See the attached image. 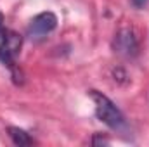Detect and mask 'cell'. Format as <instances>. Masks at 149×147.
<instances>
[{"label": "cell", "instance_id": "7a4b0ae2", "mask_svg": "<svg viewBox=\"0 0 149 147\" xmlns=\"http://www.w3.org/2000/svg\"><path fill=\"white\" fill-rule=\"evenodd\" d=\"M57 28V16L50 10L47 12H40L37 14L28 26V37L31 38L33 42H40L47 35H50L54 30Z\"/></svg>", "mask_w": 149, "mask_h": 147}, {"label": "cell", "instance_id": "6da1fadb", "mask_svg": "<svg viewBox=\"0 0 149 147\" xmlns=\"http://www.w3.org/2000/svg\"><path fill=\"white\" fill-rule=\"evenodd\" d=\"M90 95L95 102V116L104 125H108L113 130H123L127 126V119H125L123 112L116 107V104L109 97H106L104 94H101L97 90H92Z\"/></svg>", "mask_w": 149, "mask_h": 147}, {"label": "cell", "instance_id": "52a82bcc", "mask_svg": "<svg viewBox=\"0 0 149 147\" xmlns=\"http://www.w3.org/2000/svg\"><path fill=\"white\" fill-rule=\"evenodd\" d=\"M132 2H134V5H135V7H142L148 0H132Z\"/></svg>", "mask_w": 149, "mask_h": 147}, {"label": "cell", "instance_id": "8992f818", "mask_svg": "<svg viewBox=\"0 0 149 147\" xmlns=\"http://www.w3.org/2000/svg\"><path fill=\"white\" fill-rule=\"evenodd\" d=\"M3 31H5V28H3V16H2V12H0V37L3 35Z\"/></svg>", "mask_w": 149, "mask_h": 147}, {"label": "cell", "instance_id": "277c9868", "mask_svg": "<svg viewBox=\"0 0 149 147\" xmlns=\"http://www.w3.org/2000/svg\"><path fill=\"white\" fill-rule=\"evenodd\" d=\"M114 50L123 55V57H135L139 54V43L137 38L134 35L132 30H120L114 37V43H113Z\"/></svg>", "mask_w": 149, "mask_h": 147}, {"label": "cell", "instance_id": "5b68a950", "mask_svg": "<svg viewBox=\"0 0 149 147\" xmlns=\"http://www.w3.org/2000/svg\"><path fill=\"white\" fill-rule=\"evenodd\" d=\"M7 132H9V137H10V140H12V144H16V146L23 147V146H31L35 140L30 137V133L28 132H24L23 128H17V126H9L7 128Z\"/></svg>", "mask_w": 149, "mask_h": 147}, {"label": "cell", "instance_id": "3957f363", "mask_svg": "<svg viewBox=\"0 0 149 147\" xmlns=\"http://www.w3.org/2000/svg\"><path fill=\"white\" fill-rule=\"evenodd\" d=\"M21 43H23L21 35L9 31V30H5L3 35L0 37V61L10 69H14L16 57L21 52Z\"/></svg>", "mask_w": 149, "mask_h": 147}]
</instances>
